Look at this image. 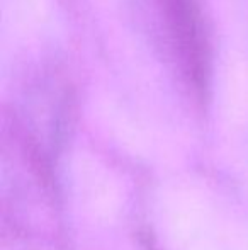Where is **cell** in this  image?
I'll list each match as a JSON object with an SVG mask.
<instances>
[{"mask_svg":"<svg viewBox=\"0 0 248 250\" xmlns=\"http://www.w3.org/2000/svg\"><path fill=\"white\" fill-rule=\"evenodd\" d=\"M156 36L165 58L194 92L208 89L212 48L201 0H152Z\"/></svg>","mask_w":248,"mask_h":250,"instance_id":"cell-1","label":"cell"}]
</instances>
